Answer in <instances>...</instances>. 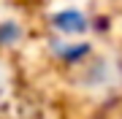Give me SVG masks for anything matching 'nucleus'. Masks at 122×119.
I'll return each instance as SVG.
<instances>
[{"label":"nucleus","instance_id":"1","mask_svg":"<svg viewBox=\"0 0 122 119\" xmlns=\"http://www.w3.org/2000/svg\"><path fill=\"white\" fill-rule=\"evenodd\" d=\"M54 24L60 27L62 33H68V35L87 30V19H84V14H79V11H60L54 16Z\"/></svg>","mask_w":122,"mask_h":119},{"label":"nucleus","instance_id":"2","mask_svg":"<svg viewBox=\"0 0 122 119\" xmlns=\"http://www.w3.org/2000/svg\"><path fill=\"white\" fill-rule=\"evenodd\" d=\"M0 89H3V84H0Z\"/></svg>","mask_w":122,"mask_h":119}]
</instances>
